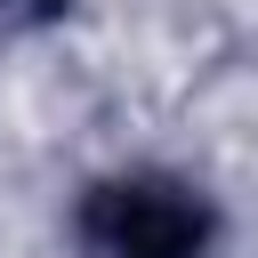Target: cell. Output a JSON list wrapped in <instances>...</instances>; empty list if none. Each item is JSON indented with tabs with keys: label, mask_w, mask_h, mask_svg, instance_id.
Masks as SVG:
<instances>
[{
	"label": "cell",
	"mask_w": 258,
	"mask_h": 258,
	"mask_svg": "<svg viewBox=\"0 0 258 258\" xmlns=\"http://www.w3.org/2000/svg\"><path fill=\"white\" fill-rule=\"evenodd\" d=\"M81 234L97 258H194L210 218L185 185H161V177H113L81 202Z\"/></svg>",
	"instance_id": "6da1fadb"
}]
</instances>
